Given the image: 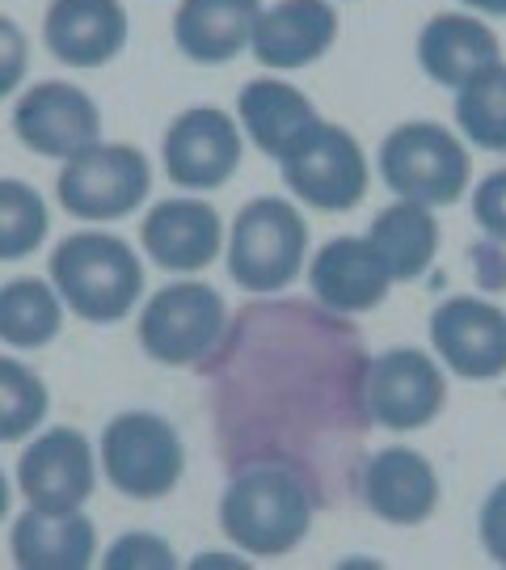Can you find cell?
<instances>
[{"label":"cell","mask_w":506,"mask_h":570,"mask_svg":"<svg viewBox=\"0 0 506 570\" xmlns=\"http://www.w3.org/2000/svg\"><path fill=\"white\" fill-rule=\"evenodd\" d=\"M334 4H346V0H334Z\"/></svg>","instance_id":"cell-34"},{"label":"cell","mask_w":506,"mask_h":570,"mask_svg":"<svg viewBox=\"0 0 506 570\" xmlns=\"http://www.w3.org/2000/svg\"><path fill=\"white\" fill-rule=\"evenodd\" d=\"M143 254L169 275H195L207 271L224 254V220L220 212L199 195H173L148 207L140 225Z\"/></svg>","instance_id":"cell-14"},{"label":"cell","mask_w":506,"mask_h":570,"mask_svg":"<svg viewBox=\"0 0 506 570\" xmlns=\"http://www.w3.org/2000/svg\"><path fill=\"white\" fill-rule=\"evenodd\" d=\"M224 537L249 558H284L312 529V494L284 456H254L220 494Z\"/></svg>","instance_id":"cell-1"},{"label":"cell","mask_w":506,"mask_h":570,"mask_svg":"<svg viewBox=\"0 0 506 570\" xmlns=\"http://www.w3.org/2000/svg\"><path fill=\"white\" fill-rule=\"evenodd\" d=\"M51 284L81 322L115 326L140 305L143 263L122 237L85 228L51 249Z\"/></svg>","instance_id":"cell-2"},{"label":"cell","mask_w":506,"mask_h":570,"mask_svg":"<svg viewBox=\"0 0 506 570\" xmlns=\"http://www.w3.org/2000/svg\"><path fill=\"white\" fill-rule=\"evenodd\" d=\"M51 410V393L30 364L0 355V444H18L42 428Z\"/></svg>","instance_id":"cell-27"},{"label":"cell","mask_w":506,"mask_h":570,"mask_svg":"<svg viewBox=\"0 0 506 570\" xmlns=\"http://www.w3.org/2000/svg\"><path fill=\"white\" fill-rule=\"evenodd\" d=\"M21 570H85L98 558V529L85 511L26 508L9 537Z\"/></svg>","instance_id":"cell-21"},{"label":"cell","mask_w":506,"mask_h":570,"mask_svg":"<svg viewBox=\"0 0 506 570\" xmlns=\"http://www.w3.org/2000/svg\"><path fill=\"white\" fill-rule=\"evenodd\" d=\"M359 494L376 520L393 529L426 524L439 508V473L418 449H380L359 473Z\"/></svg>","instance_id":"cell-17"},{"label":"cell","mask_w":506,"mask_h":570,"mask_svg":"<svg viewBox=\"0 0 506 570\" xmlns=\"http://www.w3.org/2000/svg\"><path fill=\"white\" fill-rule=\"evenodd\" d=\"M131 39L122 0H51L42 18L47 51L68 68H106Z\"/></svg>","instance_id":"cell-18"},{"label":"cell","mask_w":506,"mask_h":570,"mask_svg":"<svg viewBox=\"0 0 506 570\" xmlns=\"http://www.w3.org/2000/svg\"><path fill=\"white\" fill-rule=\"evenodd\" d=\"M321 119L312 98L287 85L284 77H258L245 81L237 94V122H241L245 140L254 148H262L266 157H284L291 144L300 140L312 122Z\"/></svg>","instance_id":"cell-22"},{"label":"cell","mask_w":506,"mask_h":570,"mask_svg":"<svg viewBox=\"0 0 506 570\" xmlns=\"http://www.w3.org/2000/svg\"><path fill=\"white\" fill-rule=\"evenodd\" d=\"M9 503H13V490H9V478H4V469H0V520L9 515Z\"/></svg>","instance_id":"cell-33"},{"label":"cell","mask_w":506,"mask_h":570,"mask_svg":"<svg viewBox=\"0 0 506 570\" xmlns=\"http://www.w3.org/2000/svg\"><path fill=\"white\" fill-rule=\"evenodd\" d=\"M18 487L39 511H81L98 487V456L77 428H47L18 456Z\"/></svg>","instance_id":"cell-12"},{"label":"cell","mask_w":506,"mask_h":570,"mask_svg":"<svg viewBox=\"0 0 506 570\" xmlns=\"http://www.w3.org/2000/svg\"><path fill=\"white\" fill-rule=\"evenodd\" d=\"M279 174L287 190L317 212H350L364 204L367 186H371L364 144L346 127L325 119L312 122L279 157Z\"/></svg>","instance_id":"cell-8"},{"label":"cell","mask_w":506,"mask_h":570,"mask_svg":"<svg viewBox=\"0 0 506 570\" xmlns=\"http://www.w3.org/2000/svg\"><path fill=\"white\" fill-rule=\"evenodd\" d=\"M367 242L376 245V254L385 258L393 284H409L423 279L435 254H439V220L435 207L414 204V199H397L385 212H376V220L367 228Z\"/></svg>","instance_id":"cell-23"},{"label":"cell","mask_w":506,"mask_h":570,"mask_svg":"<svg viewBox=\"0 0 506 570\" xmlns=\"http://www.w3.org/2000/svg\"><path fill=\"white\" fill-rule=\"evenodd\" d=\"M473 220L489 242L506 245V169H494L473 186Z\"/></svg>","instance_id":"cell-29"},{"label":"cell","mask_w":506,"mask_h":570,"mask_svg":"<svg viewBox=\"0 0 506 570\" xmlns=\"http://www.w3.org/2000/svg\"><path fill=\"white\" fill-rule=\"evenodd\" d=\"M308 287L334 317H355L385 305L393 292V275L367 237H334L312 254Z\"/></svg>","instance_id":"cell-16"},{"label":"cell","mask_w":506,"mask_h":570,"mask_svg":"<svg viewBox=\"0 0 506 570\" xmlns=\"http://www.w3.org/2000/svg\"><path fill=\"white\" fill-rule=\"evenodd\" d=\"M30 72V39L13 18L0 13V102L13 98Z\"/></svg>","instance_id":"cell-30"},{"label":"cell","mask_w":506,"mask_h":570,"mask_svg":"<svg viewBox=\"0 0 506 570\" xmlns=\"http://www.w3.org/2000/svg\"><path fill=\"white\" fill-rule=\"evenodd\" d=\"M460 9L482 13V18H506V0H460Z\"/></svg>","instance_id":"cell-32"},{"label":"cell","mask_w":506,"mask_h":570,"mask_svg":"<svg viewBox=\"0 0 506 570\" xmlns=\"http://www.w3.org/2000/svg\"><path fill=\"white\" fill-rule=\"evenodd\" d=\"M414 56L430 81L456 94L477 72H486L489 63L503 60V42H498V30L489 26V18L456 9V13H435L426 21L414 42Z\"/></svg>","instance_id":"cell-19"},{"label":"cell","mask_w":506,"mask_h":570,"mask_svg":"<svg viewBox=\"0 0 506 570\" xmlns=\"http://www.w3.org/2000/svg\"><path fill=\"white\" fill-rule=\"evenodd\" d=\"M447 367L439 355L418 346H393L385 355L367 360L364 406L367 419L385 431H423L447 406Z\"/></svg>","instance_id":"cell-9"},{"label":"cell","mask_w":506,"mask_h":570,"mask_svg":"<svg viewBox=\"0 0 506 570\" xmlns=\"http://www.w3.org/2000/svg\"><path fill=\"white\" fill-rule=\"evenodd\" d=\"M98 461L122 499L152 503L182 482L186 444L157 410H122L101 431Z\"/></svg>","instance_id":"cell-5"},{"label":"cell","mask_w":506,"mask_h":570,"mask_svg":"<svg viewBox=\"0 0 506 570\" xmlns=\"http://www.w3.org/2000/svg\"><path fill=\"white\" fill-rule=\"evenodd\" d=\"M308 258V220L279 195H258L228 228V279L254 296H275L300 279Z\"/></svg>","instance_id":"cell-4"},{"label":"cell","mask_w":506,"mask_h":570,"mask_svg":"<svg viewBox=\"0 0 506 570\" xmlns=\"http://www.w3.org/2000/svg\"><path fill=\"white\" fill-rule=\"evenodd\" d=\"M63 330V301L56 284L21 275L0 284V343L13 351H39Z\"/></svg>","instance_id":"cell-24"},{"label":"cell","mask_w":506,"mask_h":570,"mask_svg":"<svg viewBox=\"0 0 506 570\" xmlns=\"http://www.w3.org/2000/svg\"><path fill=\"white\" fill-rule=\"evenodd\" d=\"M430 346L460 381L506 376V308L486 296H447L430 313Z\"/></svg>","instance_id":"cell-13"},{"label":"cell","mask_w":506,"mask_h":570,"mask_svg":"<svg viewBox=\"0 0 506 570\" xmlns=\"http://www.w3.org/2000/svg\"><path fill=\"white\" fill-rule=\"evenodd\" d=\"M262 0H182L173 13V42L190 63L220 68L249 51Z\"/></svg>","instance_id":"cell-20"},{"label":"cell","mask_w":506,"mask_h":570,"mask_svg":"<svg viewBox=\"0 0 506 570\" xmlns=\"http://www.w3.org/2000/svg\"><path fill=\"white\" fill-rule=\"evenodd\" d=\"M106 570H173L178 553L157 532H122L119 541L101 558Z\"/></svg>","instance_id":"cell-28"},{"label":"cell","mask_w":506,"mask_h":570,"mask_svg":"<svg viewBox=\"0 0 506 570\" xmlns=\"http://www.w3.org/2000/svg\"><path fill=\"white\" fill-rule=\"evenodd\" d=\"M228 343V301L220 287L178 279L140 313V346L165 367H195Z\"/></svg>","instance_id":"cell-6"},{"label":"cell","mask_w":506,"mask_h":570,"mask_svg":"<svg viewBox=\"0 0 506 570\" xmlns=\"http://www.w3.org/2000/svg\"><path fill=\"white\" fill-rule=\"evenodd\" d=\"M51 228L47 199L21 178H0V263L30 258Z\"/></svg>","instance_id":"cell-26"},{"label":"cell","mask_w":506,"mask_h":570,"mask_svg":"<svg viewBox=\"0 0 506 570\" xmlns=\"http://www.w3.org/2000/svg\"><path fill=\"white\" fill-rule=\"evenodd\" d=\"M338 9L334 0H275L258 13L249 51L270 72H296L325 60L338 42Z\"/></svg>","instance_id":"cell-15"},{"label":"cell","mask_w":506,"mask_h":570,"mask_svg":"<svg viewBox=\"0 0 506 570\" xmlns=\"http://www.w3.org/2000/svg\"><path fill=\"white\" fill-rule=\"evenodd\" d=\"M477 537L482 550L494 567H506V478L486 494V503L477 511Z\"/></svg>","instance_id":"cell-31"},{"label":"cell","mask_w":506,"mask_h":570,"mask_svg":"<svg viewBox=\"0 0 506 570\" xmlns=\"http://www.w3.org/2000/svg\"><path fill=\"white\" fill-rule=\"evenodd\" d=\"M245 131L220 106H190L169 122L161 140L165 178L190 195L220 190L241 169Z\"/></svg>","instance_id":"cell-10"},{"label":"cell","mask_w":506,"mask_h":570,"mask_svg":"<svg viewBox=\"0 0 506 570\" xmlns=\"http://www.w3.org/2000/svg\"><path fill=\"white\" fill-rule=\"evenodd\" d=\"M152 190V161L136 144H89L60 165L56 199L68 216L110 225L140 212Z\"/></svg>","instance_id":"cell-7"},{"label":"cell","mask_w":506,"mask_h":570,"mask_svg":"<svg viewBox=\"0 0 506 570\" xmlns=\"http://www.w3.org/2000/svg\"><path fill=\"white\" fill-rule=\"evenodd\" d=\"M13 136L34 157L68 161L81 148L101 140V110L98 102L72 81H39L21 89L13 102Z\"/></svg>","instance_id":"cell-11"},{"label":"cell","mask_w":506,"mask_h":570,"mask_svg":"<svg viewBox=\"0 0 506 570\" xmlns=\"http://www.w3.org/2000/svg\"><path fill=\"white\" fill-rule=\"evenodd\" d=\"M456 131L482 153H506V60L456 89Z\"/></svg>","instance_id":"cell-25"},{"label":"cell","mask_w":506,"mask_h":570,"mask_svg":"<svg viewBox=\"0 0 506 570\" xmlns=\"http://www.w3.org/2000/svg\"><path fill=\"white\" fill-rule=\"evenodd\" d=\"M380 178L397 199L426 207H452L473 186V153L456 127L435 119L397 122L376 153Z\"/></svg>","instance_id":"cell-3"}]
</instances>
